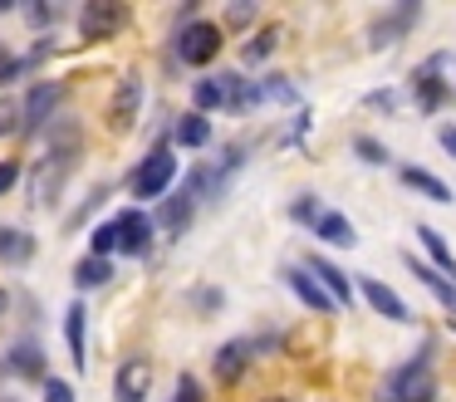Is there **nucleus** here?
<instances>
[{"label":"nucleus","instance_id":"1","mask_svg":"<svg viewBox=\"0 0 456 402\" xmlns=\"http://www.w3.org/2000/svg\"><path fill=\"white\" fill-rule=\"evenodd\" d=\"M378 402H436L432 349H417V358H407L403 368L387 373V382L378 388Z\"/></svg>","mask_w":456,"mask_h":402},{"label":"nucleus","instance_id":"2","mask_svg":"<svg viewBox=\"0 0 456 402\" xmlns=\"http://www.w3.org/2000/svg\"><path fill=\"white\" fill-rule=\"evenodd\" d=\"M74 162H79V137H69V143H54L50 152L40 157V167H35V206H50L54 196H60V186L69 182Z\"/></svg>","mask_w":456,"mask_h":402},{"label":"nucleus","instance_id":"3","mask_svg":"<svg viewBox=\"0 0 456 402\" xmlns=\"http://www.w3.org/2000/svg\"><path fill=\"white\" fill-rule=\"evenodd\" d=\"M221 54V25H211V20H191V25H182L177 35V59L191 69L211 64V59Z\"/></svg>","mask_w":456,"mask_h":402},{"label":"nucleus","instance_id":"4","mask_svg":"<svg viewBox=\"0 0 456 402\" xmlns=\"http://www.w3.org/2000/svg\"><path fill=\"white\" fill-rule=\"evenodd\" d=\"M172 182H177V157H172L167 147H158V152H148V157H142V167L133 172V196L152 201V196H162Z\"/></svg>","mask_w":456,"mask_h":402},{"label":"nucleus","instance_id":"5","mask_svg":"<svg viewBox=\"0 0 456 402\" xmlns=\"http://www.w3.org/2000/svg\"><path fill=\"white\" fill-rule=\"evenodd\" d=\"M123 25H128V10H123L118 0H89V5L79 10V35L84 39H113Z\"/></svg>","mask_w":456,"mask_h":402},{"label":"nucleus","instance_id":"6","mask_svg":"<svg viewBox=\"0 0 456 402\" xmlns=\"http://www.w3.org/2000/svg\"><path fill=\"white\" fill-rule=\"evenodd\" d=\"M417 20H422V5H417V0H403V5H393L387 15L373 20V29H368V45H373V49L397 45V39H403L407 29L417 25Z\"/></svg>","mask_w":456,"mask_h":402},{"label":"nucleus","instance_id":"7","mask_svg":"<svg viewBox=\"0 0 456 402\" xmlns=\"http://www.w3.org/2000/svg\"><path fill=\"white\" fill-rule=\"evenodd\" d=\"M60 103H64V84H35L20 98V133H40Z\"/></svg>","mask_w":456,"mask_h":402},{"label":"nucleus","instance_id":"8","mask_svg":"<svg viewBox=\"0 0 456 402\" xmlns=\"http://www.w3.org/2000/svg\"><path fill=\"white\" fill-rule=\"evenodd\" d=\"M240 94H246V78H240V74L201 78V84L191 88V98H197V113H207V108H240Z\"/></svg>","mask_w":456,"mask_h":402},{"label":"nucleus","instance_id":"9","mask_svg":"<svg viewBox=\"0 0 456 402\" xmlns=\"http://www.w3.org/2000/svg\"><path fill=\"white\" fill-rule=\"evenodd\" d=\"M113 226H118V250H128V255H142L152 245V231H158V221H152L142 206L118 211V216H113Z\"/></svg>","mask_w":456,"mask_h":402},{"label":"nucleus","instance_id":"10","mask_svg":"<svg viewBox=\"0 0 456 402\" xmlns=\"http://www.w3.org/2000/svg\"><path fill=\"white\" fill-rule=\"evenodd\" d=\"M265 349V343L260 339H231V343H221L216 349V363H211V368H216V378L221 382H236L240 373L250 368V363H256V353Z\"/></svg>","mask_w":456,"mask_h":402},{"label":"nucleus","instance_id":"11","mask_svg":"<svg viewBox=\"0 0 456 402\" xmlns=\"http://www.w3.org/2000/svg\"><path fill=\"white\" fill-rule=\"evenodd\" d=\"M358 290H363V299L373 304L383 319H393V324H407V319H412V309L403 304V294H397L393 284H383L378 275H358Z\"/></svg>","mask_w":456,"mask_h":402},{"label":"nucleus","instance_id":"12","mask_svg":"<svg viewBox=\"0 0 456 402\" xmlns=\"http://www.w3.org/2000/svg\"><path fill=\"white\" fill-rule=\"evenodd\" d=\"M148 388H152V363L148 358H128L113 378V398L118 402H148Z\"/></svg>","mask_w":456,"mask_h":402},{"label":"nucleus","instance_id":"13","mask_svg":"<svg viewBox=\"0 0 456 402\" xmlns=\"http://www.w3.org/2000/svg\"><path fill=\"white\" fill-rule=\"evenodd\" d=\"M285 284L295 290V299L305 304V309H314V314H334V309H338L334 294H329L324 284L314 280V270H289V275H285Z\"/></svg>","mask_w":456,"mask_h":402},{"label":"nucleus","instance_id":"14","mask_svg":"<svg viewBox=\"0 0 456 402\" xmlns=\"http://www.w3.org/2000/svg\"><path fill=\"white\" fill-rule=\"evenodd\" d=\"M138 108H142V74H123L118 94H113V127H133Z\"/></svg>","mask_w":456,"mask_h":402},{"label":"nucleus","instance_id":"15","mask_svg":"<svg viewBox=\"0 0 456 402\" xmlns=\"http://www.w3.org/2000/svg\"><path fill=\"white\" fill-rule=\"evenodd\" d=\"M436 64H442V59H432V64L417 74V84H412V98H417V108H422V113H436V108L446 103V94H452V88L436 78Z\"/></svg>","mask_w":456,"mask_h":402},{"label":"nucleus","instance_id":"16","mask_svg":"<svg viewBox=\"0 0 456 402\" xmlns=\"http://www.w3.org/2000/svg\"><path fill=\"white\" fill-rule=\"evenodd\" d=\"M403 260H407V270H412V275H417V280H422V284H427V290H432V294H436V299H442V304H446V309H452V314H456V284H452V280H446V275H442V270H436V265H422V260H417V255H403Z\"/></svg>","mask_w":456,"mask_h":402},{"label":"nucleus","instance_id":"17","mask_svg":"<svg viewBox=\"0 0 456 402\" xmlns=\"http://www.w3.org/2000/svg\"><path fill=\"white\" fill-rule=\"evenodd\" d=\"M84 304L74 299L69 309H64V339H69V358H74V368H89V349H84Z\"/></svg>","mask_w":456,"mask_h":402},{"label":"nucleus","instance_id":"18","mask_svg":"<svg viewBox=\"0 0 456 402\" xmlns=\"http://www.w3.org/2000/svg\"><path fill=\"white\" fill-rule=\"evenodd\" d=\"M417 241L427 245V255L436 260V270H442L446 280L456 284V250L446 245V235H442V231H432V226H417Z\"/></svg>","mask_w":456,"mask_h":402},{"label":"nucleus","instance_id":"19","mask_svg":"<svg viewBox=\"0 0 456 402\" xmlns=\"http://www.w3.org/2000/svg\"><path fill=\"white\" fill-rule=\"evenodd\" d=\"M0 260L5 265H30L35 260V235L15 231V226H0Z\"/></svg>","mask_w":456,"mask_h":402},{"label":"nucleus","instance_id":"20","mask_svg":"<svg viewBox=\"0 0 456 402\" xmlns=\"http://www.w3.org/2000/svg\"><path fill=\"white\" fill-rule=\"evenodd\" d=\"M403 182L412 186V192H422L427 201H442V206L452 201V186H446L436 172H427V167H403Z\"/></svg>","mask_w":456,"mask_h":402},{"label":"nucleus","instance_id":"21","mask_svg":"<svg viewBox=\"0 0 456 402\" xmlns=\"http://www.w3.org/2000/svg\"><path fill=\"white\" fill-rule=\"evenodd\" d=\"M309 270H314V280L324 284L329 294H334L338 309H348V299H354V290H348V275L338 270V265H329V260H309Z\"/></svg>","mask_w":456,"mask_h":402},{"label":"nucleus","instance_id":"22","mask_svg":"<svg viewBox=\"0 0 456 402\" xmlns=\"http://www.w3.org/2000/svg\"><path fill=\"white\" fill-rule=\"evenodd\" d=\"M11 373H20V378H50L45 373V353H40V343H15L11 349Z\"/></svg>","mask_w":456,"mask_h":402},{"label":"nucleus","instance_id":"23","mask_svg":"<svg viewBox=\"0 0 456 402\" xmlns=\"http://www.w3.org/2000/svg\"><path fill=\"white\" fill-rule=\"evenodd\" d=\"M172 137H177L182 147H207V143H211V123H207V113H182V118H177V127H172Z\"/></svg>","mask_w":456,"mask_h":402},{"label":"nucleus","instance_id":"24","mask_svg":"<svg viewBox=\"0 0 456 402\" xmlns=\"http://www.w3.org/2000/svg\"><path fill=\"white\" fill-rule=\"evenodd\" d=\"M314 235H319V241H329V245H338V250L358 241V235H354V226H348V216H338V211H324V216H319Z\"/></svg>","mask_w":456,"mask_h":402},{"label":"nucleus","instance_id":"25","mask_svg":"<svg viewBox=\"0 0 456 402\" xmlns=\"http://www.w3.org/2000/svg\"><path fill=\"white\" fill-rule=\"evenodd\" d=\"M109 275H113V265L103 260V255H84V260L74 265V284H79V290H99V284H109Z\"/></svg>","mask_w":456,"mask_h":402},{"label":"nucleus","instance_id":"26","mask_svg":"<svg viewBox=\"0 0 456 402\" xmlns=\"http://www.w3.org/2000/svg\"><path fill=\"white\" fill-rule=\"evenodd\" d=\"M191 211H197V201H191V196H187V192H182V196H172V201H167V206H162V216H158V221H162V226H167V231H187V221H191Z\"/></svg>","mask_w":456,"mask_h":402},{"label":"nucleus","instance_id":"27","mask_svg":"<svg viewBox=\"0 0 456 402\" xmlns=\"http://www.w3.org/2000/svg\"><path fill=\"white\" fill-rule=\"evenodd\" d=\"M289 216H295L299 226H309V231H314L319 226V216H324V206H319V196H295V201H289Z\"/></svg>","mask_w":456,"mask_h":402},{"label":"nucleus","instance_id":"28","mask_svg":"<svg viewBox=\"0 0 456 402\" xmlns=\"http://www.w3.org/2000/svg\"><path fill=\"white\" fill-rule=\"evenodd\" d=\"M275 39H280V29H275V25H270V29H260V35L246 45V64H260L265 54H275Z\"/></svg>","mask_w":456,"mask_h":402},{"label":"nucleus","instance_id":"29","mask_svg":"<svg viewBox=\"0 0 456 402\" xmlns=\"http://www.w3.org/2000/svg\"><path fill=\"white\" fill-rule=\"evenodd\" d=\"M89 245L94 250L89 255H103V260H109V250H118V226H94V235H89Z\"/></svg>","mask_w":456,"mask_h":402},{"label":"nucleus","instance_id":"30","mask_svg":"<svg viewBox=\"0 0 456 402\" xmlns=\"http://www.w3.org/2000/svg\"><path fill=\"white\" fill-rule=\"evenodd\" d=\"M20 133V98H0V137Z\"/></svg>","mask_w":456,"mask_h":402},{"label":"nucleus","instance_id":"31","mask_svg":"<svg viewBox=\"0 0 456 402\" xmlns=\"http://www.w3.org/2000/svg\"><path fill=\"white\" fill-rule=\"evenodd\" d=\"M354 152L363 157V162H378V167L387 162V147H383V143H373V137H354Z\"/></svg>","mask_w":456,"mask_h":402},{"label":"nucleus","instance_id":"32","mask_svg":"<svg viewBox=\"0 0 456 402\" xmlns=\"http://www.w3.org/2000/svg\"><path fill=\"white\" fill-rule=\"evenodd\" d=\"M45 402H79V398H74V382H64V378H45Z\"/></svg>","mask_w":456,"mask_h":402},{"label":"nucleus","instance_id":"33","mask_svg":"<svg viewBox=\"0 0 456 402\" xmlns=\"http://www.w3.org/2000/svg\"><path fill=\"white\" fill-rule=\"evenodd\" d=\"M25 20L30 25H50V20H60V5H25Z\"/></svg>","mask_w":456,"mask_h":402},{"label":"nucleus","instance_id":"34","mask_svg":"<svg viewBox=\"0 0 456 402\" xmlns=\"http://www.w3.org/2000/svg\"><path fill=\"white\" fill-rule=\"evenodd\" d=\"M177 402H201V388H197L191 373H182V378H177Z\"/></svg>","mask_w":456,"mask_h":402},{"label":"nucleus","instance_id":"35","mask_svg":"<svg viewBox=\"0 0 456 402\" xmlns=\"http://www.w3.org/2000/svg\"><path fill=\"white\" fill-rule=\"evenodd\" d=\"M15 182H20V162H0V196L11 192Z\"/></svg>","mask_w":456,"mask_h":402},{"label":"nucleus","instance_id":"36","mask_svg":"<svg viewBox=\"0 0 456 402\" xmlns=\"http://www.w3.org/2000/svg\"><path fill=\"white\" fill-rule=\"evenodd\" d=\"M442 147H446V152L456 157V127H442Z\"/></svg>","mask_w":456,"mask_h":402},{"label":"nucleus","instance_id":"37","mask_svg":"<svg viewBox=\"0 0 456 402\" xmlns=\"http://www.w3.org/2000/svg\"><path fill=\"white\" fill-rule=\"evenodd\" d=\"M265 402H289V398H265Z\"/></svg>","mask_w":456,"mask_h":402},{"label":"nucleus","instance_id":"38","mask_svg":"<svg viewBox=\"0 0 456 402\" xmlns=\"http://www.w3.org/2000/svg\"><path fill=\"white\" fill-rule=\"evenodd\" d=\"M0 314H5V294H0Z\"/></svg>","mask_w":456,"mask_h":402}]
</instances>
